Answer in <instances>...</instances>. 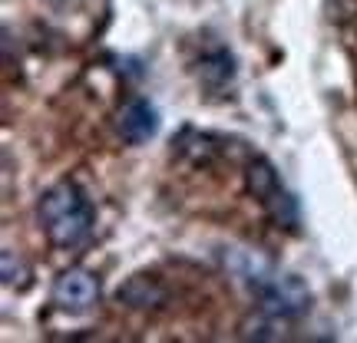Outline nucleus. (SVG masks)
I'll return each instance as SVG.
<instances>
[{"label":"nucleus","instance_id":"obj_1","mask_svg":"<svg viewBox=\"0 0 357 343\" xmlns=\"http://www.w3.org/2000/svg\"><path fill=\"white\" fill-rule=\"evenodd\" d=\"M37 218L50 244L63 248V251L86 244L93 234V225H96V212L77 182H60V185L43 191V198L37 205Z\"/></svg>","mask_w":357,"mask_h":343},{"label":"nucleus","instance_id":"obj_2","mask_svg":"<svg viewBox=\"0 0 357 343\" xmlns=\"http://www.w3.org/2000/svg\"><path fill=\"white\" fill-rule=\"evenodd\" d=\"M245 185H248V191L261 202V208H265V215L271 218L275 228L291 231V234L301 231V208H298V198L281 185L278 172H275V166H271L268 159L255 155V159L248 162Z\"/></svg>","mask_w":357,"mask_h":343},{"label":"nucleus","instance_id":"obj_3","mask_svg":"<svg viewBox=\"0 0 357 343\" xmlns=\"http://www.w3.org/2000/svg\"><path fill=\"white\" fill-rule=\"evenodd\" d=\"M255 297L261 310H271V314L288 317V320L305 317L307 307H311V291H307L305 280L298 278V274H281V271L268 280Z\"/></svg>","mask_w":357,"mask_h":343},{"label":"nucleus","instance_id":"obj_4","mask_svg":"<svg viewBox=\"0 0 357 343\" xmlns=\"http://www.w3.org/2000/svg\"><path fill=\"white\" fill-rule=\"evenodd\" d=\"M100 301V280L86 267H70L53 284V304L66 314H83Z\"/></svg>","mask_w":357,"mask_h":343},{"label":"nucleus","instance_id":"obj_5","mask_svg":"<svg viewBox=\"0 0 357 343\" xmlns=\"http://www.w3.org/2000/svg\"><path fill=\"white\" fill-rule=\"evenodd\" d=\"M116 129H119V136L129 145H142V142H149L159 132V113H155V106L149 99H129L119 109Z\"/></svg>","mask_w":357,"mask_h":343},{"label":"nucleus","instance_id":"obj_6","mask_svg":"<svg viewBox=\"0 0 357 343\" xmlns=\"http://www.w3.org/2000/svg\"><path fill=\"white\" fill-rule=\"evenodd\" d=\"M222 257H225V267H229L231 274L242 280L252 294H258L268 280L278 274V271H275V264H271L265 255L252 251V248H229Z\"/></svg>","mask_w":357,"mask_h":343},{"label":"nucleus","instance_id":"obj_7","mask_svg":"<svg viewBox=\"0 0 357 343\" xmlns=\"http://www.w3.org/2000/svg\"><path fill=\"white\" fill-rule=\"evenodd\" d=\"M199 86L205 89V93H215V96H222L225 89H231V83H235V56H231L225 47H218V50L205 53L202 60H199Z\"/></svg>","mask_w":357,"mask_h":343},{"label":"nucleus","instance_id":"obj_8","mask_svg":"<svg viewBox=\"0 0 357 343\" xmlns=\"http://www.w3.org/2000/svg\"><path fill=\"white\" fill-rule=\"evenodd\" d=\"M116 301L119 304H126L129 310H155V307L166 301V291H162V284L149 274H132V278L116 291Z\"/></svg>","mask_w":357,"mask_h":343},{"label":"nucleus","instance_id":"obj_9","mask_svg":"<svg viewBox=\"0 0 357 343\" xmlns=\"http://www.w3.org/2000/svg\"><path fill=\"white\" fill-rule=\"evenodd\" d=\"M222 142H225V139H222V136H212V132L182 129V132H178V139H172V145H176L182 155H189L192 162H202V166H208V162L222 152Z\"/></svg>","mask_w":357,"mask_h":343},{"label":"nucleus","instance_id":"obj_10","mask_svg":"<svg viewBox=\"0 0 357 343\" xmlns=\"http://www.w3.org/2000/svg\"><path fill=\"white\" fill-rule=\"evenodd\" d=\"M288 317H278V314H271V310H261L258 307V314L242 324V337L245 340H284L288 337Z\"/></svg>","mask_w":357,"mask_h":343},{"label":"nucleus","instance_id":"obj_11","mask_svg":"<svg viewBox=\"0 0 357 343\" xmlns=\"http://www.w3.org/2000/svg\"><path fill=\"white\" fill-rule=\"evenodd\" d=\"M0 264H3V284H7L10 291H26V287L33 284V271L13 255V251H3Z\"/></svg>","mask_w":357,"mask_h":343}]
</instances>
